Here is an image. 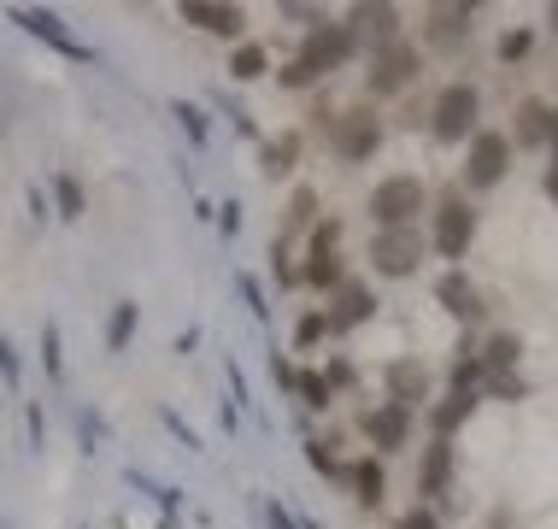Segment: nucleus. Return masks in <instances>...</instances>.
<instances>
[{"instance_id": "1", "label": "nucleus", "mask_w": 558, "mask_h": 529, "mask_svg": "<svg viewBox=\"0 0 558 529\" xmlns=\"http://www.w3.org/2000/svg\"><path fill=\"white\" fill-rule=\"evenodd\" d=\"M353 59H365V48H359V36L347 29V19H318L312 29H300V48L294 59L277 71V88H318L329 71H347Z\"/></svg>"}, {"instance_id": "2", "label": "nucleus", "mask_w": 558, "mask_h": 529, "mask_svg": "<svg viewBox=\"0 0 558 529\" xmlns=\"http://www.w3.org/2000/svg\"><path fill=\"white\" fill-rule=\"evenodd\" d=\"M476 230H482V212L464 189H447L429 206V253L447 260V270H464V253L476 248Z\"/></svg>"}, {"instance_id": "3", "label": "nucleus", "mask_w": 558, "mask_h": 529, "mask_svg": "<svg viewBox=\"0 0 558 529\" xmlns=\"http://www.w3.org/2000/svg\"><path fill=\"white\" fill-rule=\"evenodd\" d=\"M482 130V88L452 77L435 88L429 100V142L435 147H471V135Z\"/></svg>"}, {"instance_id": "4", "label": "nucleus", "mask_w": 558, "mask_h": 529, "mask_svg": "<svg viewBox=\"0 0 558 529\" xmlns=\"http://www.w3.org/2000/svg\"><path fill=\"white\" fill-rule=\"evenodd\" d=\"M435 201H429V183L417 171H395V177H383V183L371 189V224L376 230H417V218H424Z\"/></svg>"}, {"instance_id": "5", "label": "nucleus", "mask_w": 558, "mask_h": 529, "mask_svg": "<svg viewBox=\"0 0 558 529\" xmlns=\"http://www.w3.org/2000/svg\"><path fill=\"white\" fill-rule=\"evenodd\" d=\"M383 142H388V118L376 112L371 100L341 106L336 130H329V154H336L341 165H371L376 154H383Z\"/></svg>"}, {"instance_id": "6", "label": "nucleus", "mask_w": 558, "mask_h": 529, "mask_svg": "<svg viewBox=\"0 0 558 529\" xmlns=\"http://www.w3.org/2000/svg\"><path fill=\"white\" fill-rule=\"evenodd\" d=\"M347 277H353V270L341 260V218H318V230L306 236V260H300V289L329 300Z\"/></svg>"}, {"instance_id": "7", "label": "nucleus", "mask_w": 558, "mask_h": 529, "mask_svg": "<svg viewBox=\"0 0 558 529\" xmlns=\"http://www.w3.org/2000/svg\"><path fill=\"white\" fill-rule=\"evenodd\" d=\"M511 159H518V147H511V135H506V130H488V124H482V130L471 135V147H464L459 189H471V194H488V189H500V183H506V171H511Z\"/></svg>"}, {"instance_id": "8", "label": "nucleus", "mask_w": 558, "mask_h": 529, "mask_svg": "<svg viewBox=\"0 0 558 529\" xmlns=\"http://www.w3.org/2000/svg\"><path fill=\"white\" fill-rule=\"evenodd\" d=\"M417 71H424V48H417L412 36L395 41V48H383V53H371L365 59V100H395L405 95V88L417 83Z\"/></svg>"}, {"instance_id": "9", "label": "nucleus", "mask_w": 558, "mask_h": 529, "mask_svg": "<svg viewBox=\"0 0 558 529\" xmlns=\"http://www.w3.org/2000/svg\"><path fill=\"white\" fill-rule=\"evenodd\" d=\"M371 270L388 282L417 277V265L429 260V230H371Z\"/></svg>"}, {"instance_id": "10", "label": "nucleus", "mask_w": 558, "mask_h": 529, "mask_svg": "<svg viewBox=\"0 0 558 529\" xmlns=\"http://www.w3.org/2000/svg\"><path fill=\"white\" fill-rule=\"evenodd\" d=\"M412 430H417V412H405V406H395V400H376V406L359 412V435L371 442L376 459L405 453V447H412Z\"/></svg>"}, {"instance_id": "11", "label": "nucleus", "mask_w": 558, "mask_h": 529, "mask_svg": "<svg viewBox=\"0 0 558 529\" xmlns=\"http://www.w3.org/2000/svg\"><path fill=\"white\" fill-rule=\"evenodd\" d=\"M383 400H395L405 406V412H429L435 406V376L424 359H412V353H395L383 365Z\"/></svg>"}, {"instance_id": "12", "label": "nucleus", "mask_w": 558, "mask_h": 529, "mask_svg": "<svg viewBox=\"0 0 558 529\" xmlns=\"http://www.w3.org/2000/svg\"><path fill=\"white\" fill-rule=\"evenodd\" d=\"M471 29H476V7H464V0L429 7L424 24H417V48L424 53H459L464 41H471Z\"/></svg>"}, {"instance_id": "13", "label": "nucleus", "mask_w": 558, "mask_h": 529, "mask_svg": "<svg viewBox=\"0 0 558 529\" xmlns=\"http://www.w3.org/2000/svg\"><path fill=\"white\" fill-rule=\"evenodd\" d=\"M376 306H383V300H376V289L365 277H347L336 294L324 300V312H329V329H336V336H347V329H365L371 317H376Z\"/></svg>"}, {"instance_id": "14", "label": "nucleus", "mask_w": 558, "mask_h": 529, "mask_svg": "<svg viewBox=\"0 0 558 529\" xmlns=\"http://www.w3.org/2000/svg\"><path fill=\"white\" fill-rule=\"evenodd\" d=\"M347 29L359 36L365 59H371V53H383V48H395V41H405L400 7H347Z\"/></svg>"}, {"instance_id": "15", "label": "nucleus", "mask_w": 558, "mask_h": 529, "mask_svg": "<svg viewBox=\"0 0 558 529\" xmlns=\"http://www.w3.org/2000/svg\"><path fill=\"white\" fill-rule=\"evenodd\" d=\"M435 306L447 317H459L464 329H476L482 317H488V294H482L464 270H441V277H435Z\"/></svg>"}, {"instance_id": "16", "label": "nucleus", "mask_w": 558, "mask_h": 529, "mask_svg": "<svg viewBox=\"0 0 558 529\" xmlns=\"http://www.w3.org/2000/svg\"><path fill=\"white\" fill-rule=\"evenodd\" d=\"M417 494H424V506L441 512V501L452 494V442L441 435H429L424 453H417Z\"/></svg>"}, {"instance_id": "17", "label": "nucleus", "mask_w": 558, "mask_h": 529, "mask_svg": "<svg viewBox=\"0 0 558 529\" xmlns=\"http://www.w3.org/2000/svg\"><path fill=\"white\" fill-rule=\"evenodd\" d=\"M511 147L518 154H535V147H547L553 142V106L541 100V95H523L518 106H511Z\"/></svg>"}, {"instance_id": "18", "label": "nucleus", "mask_w": 558, "mask_h": 529, "mask_svg": "<svg viewBox=\"0 0 558 529\" xmlns=\"http://www.w3.org/2000/svg\"><path fill=\"white\" fill-rule=\"evenodd\" d=\"M177 19L194 24V29H206V36H223V41H235L241 29H247V12L223 7V0H183V7H177Z\"/></svg>"}, {"instance_id": "19", "label": "nucleus", "mask_w": 558, "mask_h": 529, "mask_svg": "<svg viewBox=\"0 0 558 529\" xmlns=\"http://www.w3.org/2000/svg\"><path fill=\"white\" fill-rule=\"evenodd\" d=\"M12 24L29 29V36H41V41H53L65 59H88V48H83V41H71V29H65V19H59L53 7H12Z\"/></svg>"}, {"instance_id": "20", "label": "nucleus", "mask_w": 558, "mask_h": 529, "mask_svg": "<svg viewBox=\"0 0 558 529\" xmlns=\"http://www.w3.org/2000/svg\"><path fill=\"white\" fill-rule=\"evenodd\" d=\"M476 406H482L476 388H447V395H441V400H435L429 412H424V418H429V435H441V442H452V435H459L464 423L476 418Z\"/></svg>"}, {"instance_id": "21", "label": "nucleus", "mask_w": 558, "mask_h": 529, "mask_svg": "<svg viewBox=\"0 0 558 529\" xmlns=\"http://www.w3.org/2000/svg\"><path fill=\"white\" fill-rule=\"evenodd\" d=\"M300 154H306V130H277L259 142V171L270 177V183H289Z\"/></svg>"}, {"instance_id": "22", "label": "nucleus", "mask_w": 558, "mask_h": 529, "mask_svg": "<svg viewBox=\"0 0 558 529\" xmlns=\"http://www.w3.org/2000/svg\"><path fill=\"white\" fill-rule=\"evenodd\" d=\"M347 489H353V501L376 512L388 501V471H383V459L376 453H359V459H347Z\"/></svg>"}, {"instance_id": "23", "label": "nucleus", "mask_w": 558, "mask_h": 529, "mask_svg": "<svg viewBox=\"0 0 558 529\" xmlns=\"http://www.w3.org/2000/svg\"><path fill=\"white\" fill-rule=\"evenodd\" d=\"M518 365H523V336L518 329H488V336H482V371L518 376Z\"/></svg>"}, {"instance_id": "24", "label": "nucleus", "mask_w": 558, "mask_h": 529, "mask_svg": "<svg viewBox=\"0 0 558 529\" xmlns=\"http://www.w3.org/2000/svg\"><path fill=\"white\" fill-rule=\"evenodd\" d=\"M312 230H318V189H312V183H294L289 206H282L277 241H294V236H312Z\"/></svg>"}, {"instance_id": "25", "label": "nucleus", "mask_w": 558, "mask_h": 529, "mask_svg": "<svg viewBox=\"0 0 558 529\" xmlns=\"http://www.w3.org/2000/svg\"><path fill=\"white\" fill-rule=\"evenodd\" d=\"M265 71H270V48H265V41H235V48H230V77L235 83H259Z\"/></svg>"}, {"instance_id": "26", "label": "nucleus", "mask_w": 558, "mask_h": 529, "mask_svg": "<svg viewBox=\"0 0 558 529\" xmlns=\"http://www.w3.org/2000/svg\"><path fill=\"white\" fill-rule=\"evenodd\" d=\"M300 447H306V465H312L324 482H347V459L336 453V442H329V435H306Z\"/></svg>"}, {"instance_id": "27", "label": "nucleus", "mask_w": 558, "mask_h": 529, "mask_svg": "<svg viewBox=\"0 0 558 529\" xmlns=\"http://www.w3.org/2000/svg\"><path fill=\"white\" fill-rule=\"evenodd\" d=\"M336 336V329H329V312L324 306H306L294 317V353H318V347Z\"/></svg>"}, {"instance_id": "28", "label": "nucleus", "mask_w": 558, "mask_h": 529, "mask_svg": "<svg viewBox=\"0 0 558 529\" xmlns=\"http://www.w3.org/2000/svg\"><path fill=\"white\" fill-rule=\"evenodd\" d=\"M530 53H535V29H530V24L500 29V41H494V59H500V65H523Z\"/></svg>"}, {"instance_id": "29", "label": "nucleus", "mask_w": 558, "mask_h": 529, "mask_svg": "<svg viewBox=\"0 0 558 529\" xmlns=\"http://www.w3.org/2000/svg\"><path fill=\"white\" fill-rule=\"evenodd\" d=\"M135 324H142V312H135V300H118V306H112V317H107V347H112V353H124V347H130Z\"/></svg>"}, {"instance_id": "30", "label": "nucleus", "mask_w": 558, "mask_h": 529, "mask_svg": "<svg viewBox=\"0 0 558 529\" xmlns=\"http://www.w3.org/2000/svg\"><path fill=\"white\" fill-rule=\"evenodd\" d=\"M306 412H329L336 406V388L324 383V371H300V395H294Z\"/></svg>"}, {"instance_id": "31", "label": "nucleus", "mask_w": 558, "mask_h": 529, "mask_svg": "<svg viewBox=\"0 0 558 529\" xmlns=\"http://www.w3.org/2000/svg\"><path fill=\"white\" fill-rule=\"evenodd\" d=\"M482 400L518 406V400H530V383H523V376H482Z\"/></svg>"}, {"instance_id": "32", "label": "nucleus", "mask_w": 558, "mask_h": 529, "mask_svg": "<svg viewBox=\"0 0 558 529\" xmlns=\"http://www.w3.org/2000/svg\"><path fill=\"white\" fill-rule=\"evenodd\" d=\"M270 282L277 289H300V265L289 260V241H277V236H270Z\"/></svg>"}, {"instance_id": "33", "label": "nucleus", "mask_w": 558, "mask_h": 529, "mask_svg": "<svg viewBox=\"0 0 558 529\" xmlns=\"http://www.w3.org/2000/svg\"><path fill=\"white\" fill-rule=\"evenodd\" d=\"M324 383L336 388V395H353V388H359V365L347 353H329L324 359Z\"/></svg>"}, {"instance_id": "34", "label": "nucleus", "mask_w": 558, "mask_h": 529, "mask_svg": "<svg viewBox=\"0 0 558 529\" xmlns=\"http://www.w3.org/2000/svg\"><path fill=\"white\" fill-rule=\"evenodd\" d=\"M53 201H59V218H83V183L71 171L53 177Z\"/></svg>"}, {"instance_id": "35", "label": "nucleus", "mask_w": 558, "mask_h": 529, "mask_svg": "<svg viewBox=\"0 0 558 529\" xmlns=\"http://www.w3.org/2000/svg\"><path fill=\"white\" fill-rule=\"evenodd\" d=\"M171 118L183 124V135H189L194 147H206V135H213V130H206V112H201V106H194V100H177V106H171Z\"/></svg>"}, {"instance_id": "36", "label": "nucleus", "mask_w": 558, "mask_h": 529, "mask_svg": "<svg viewBox=\"0 0 558 529\" xmlns=\"http://www.w3.org/2000/svg\"><path fill=\"white\" fill-rule=\"evenodd\" d=\"M41 359H48V376L59 383V376H65V347H59V324H53V317L41 324Z\"/></svg>"}, {"instance_id": "37", "label": "nucleus", "mask_w": 558, "mask_h": 529, "mask_svg": "<svg viewBox=\"0 0 558 529\" xmlns=\"http://www.w3.org/2000/svg\"><path fill=\"white\" fill-rule=\"evenodd\" d=\"M270 383H277V388H282V395H289V400L300 395V365H294L289 353H270Z\"/></svg>"}, {"instance_id": "38", "label": "nucleus", "mask_w": 558, "mask_h": 529, "mask_svg": "<svg viewBox=\"0 0 558 529\" xmlns=\"http://www.w3.org/2000/svg\"><path fill=\"white\" fill-rule=\"evenodd\" d=\"M235 289H241V300H247V312L265 324V317H270V300H265V289H259V277H253V270H241V277H235Z\"/></svg>"}, {"instance_id": "39", "label": "nucleus", "mask_w": 558, "mask_h": 529, "mask_svg": "<svg viewBox=\"0 0 558 529\" xmlns=\"http://www.w3.org/2000/svg\"><path fill=\"white\" fill-rule=\"evenodd\" d=\"M395 529H441V512H435V506H424V501H417V506H405V512H400V518H395Z\"/></svg>"}, {"instance_id": "40", "label": "nucleus", "mask_w": 558, "mask_h": 529, "mask_svg": "<svg viewBox=\"0 0 558 529\" xmlns=\"http://www.w3.org/2000/svg\"><path fill=\"white\" fill-rule=\"evenodd\" d=\"M0 376H7V388H19V347L0 336Z\"/></svg>"}, {"instance_id": "41", "label": "nucleus", "mask_w": 558, "mask_h": 529, "mask_svg": "<svg viewBox=\"0 0 558 529\" xmlns=\"http://www.w3.org/2000/svg\"><path fill=\"white\" fill-rule=\"evenodd\" d=\"M265 524H270V529H300V518H294L282 501H265Z\"/></svg>"}, {"instance_id": "42", "label": "nucleus", "mask_w": 558, "mask_h": 529, "mask_svg": "<svg viewBox=\"0 0 558 529\" xmlns=\"http://www.w3.org/2000/svg\"><path fill=\"white\" fill-rule=\"evenodd\" d=\"M218 230L223 236H241V201H223L218 206Z\"/></svg>"}, {"instance_id": "43", "label": "nucleus", "mask_w": 558, "mask_h": 529, "mask_svg": "<svg viewBox=\"0 0 558 529\" xmlns=\"http://www.w3.org/2000/svg\"><path fill=\"white\" fill-rule=\"evenodd\" d=\"M194 347H201V329H183V336L171 341V353H194Z\"/></svg>"}, {"instance_id": "44", "label": "nucleus", "mask_w": 558, "mask_h": 529, "mask_svg": "<svg viewBox=\"0 0 558 529\" xmlns=\"http://www.w3.org/2000/svg\"><path fill=\"white\" fill-rule=\"evenodd\" d=\"M541 189H547V201L558 206V165H547V177H541Z\"/></svg>"}, {"instance_id": "45", "label": "nucleus", "mask_w": 558, "mask_h": 529, "mask_svg": "<svg viewBox=\"0 0 558 529\" xmlns=\"http://www.w3.org/2000/svg\"><path fill=\"white\" fill-rule=\"evenodd\" d=\"M547 154H553V165H558V106H553V142H547Z\"/></svg>"}, {"instance_id": "46", "label": "nucleus", "mask_w": 558, "mask_h": 529, "mask_svg": "<svg viewBox=\"0 0 558 529\" xmlns=\"http://www.w3.org/2000/svg\"><path fill=\"white\" fill-rule=\"evenodd\" d=\"M547 29H553V36H558V0H553V7H547Z\"/></svg>"}]
</instances>
